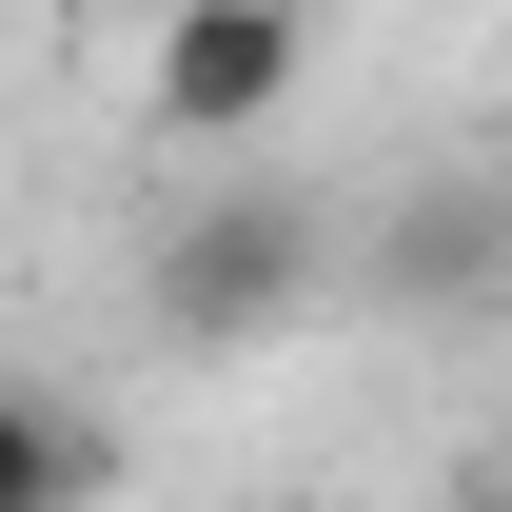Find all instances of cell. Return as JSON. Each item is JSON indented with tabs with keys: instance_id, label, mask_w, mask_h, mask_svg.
Instances as JSON below:
<instances>
[{
	"instance_id": "6da1fadb",
	"label": "cell",
	"mask_w": 512,
	"mask_h": 512,
	"mask_svg": "<svg viewBox=\"0 0 512 512\" xmlns=\"http://www.w3.org/2000/svg\"><path fill=\"white\" fill-rule=\"evenodd\" d=\"M316 296V197H276V178H217L158 217V256H138V316L178 335V355H237V335H276Z\"/></svg>"
},
{
	"instance_id": "7a4b0ae2",
	"label": "cell",
	"mask_w": 512,
	"mask_h": 512,
	"mask_svg": "<svg viewBox=\"0 0 512 512\" xmlns=\"http://www.w3.org/2000/svg\"><path fill=\"white\" fill-rule=\"evenodd\" d=\"M138 79H158V138H197V158H256V138L296 119V79H316V20H296V0H178Z\"/></svg>"
},
{
	"instance_id": "3957f363",
	"label": "cell",
	"mask_w": 512,
	"mask_h": 512,
	"mask_svg": "<svg viewBox=\"0 0 512 512\" xmlns=\"http://www.w3.org/2000/svg\"><path fill=\"white\" fill-rule=\"evenodd\" d=\"M375 276L414 296V316H493V296H512V178H434V197H394Z\"/></svg>"
},
{
	"instance_id": "277c9868",
	"label": "cell",
	"mask_w": 512,
	"mask_h": 512,
	"mask_svg": "<svg viewBox=\"0 0 512 512\" xmlns=\"http://www.w3.org/2000/svg\"><path fill=\"white\" fill-rule=\"evenodd\" d=\"M79 493H99V414L0 375V512H79Z\"/></svg>"
},
{
	"instance_id": "5b68a950",
	"label": "cell",
	"mask_w": 512,
	"mask_h": 512,
	"mask_svg": "<svg viewBox=\"0 0 512 512\" xmlns=\"http://www.w3.org/2000/svg\"><path fill=\"white\" fill-rule=\"evenodd\" d=\"M119 20H178V0H119Z\"/></svg>"
}]
</instances>
